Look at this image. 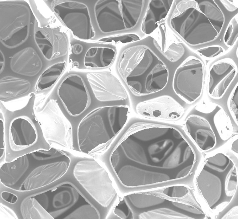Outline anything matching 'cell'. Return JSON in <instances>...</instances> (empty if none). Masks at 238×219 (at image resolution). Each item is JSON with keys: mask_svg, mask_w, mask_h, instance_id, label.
Instances as JSON below:
<instances>
[{"mask_svg": "<svg viewBox=\"0 0 238 219\" xmlns=\"http://www.w3.org/2000/svg\"><path fill=\"white\" fill-rule=\"evenodd\" d=\"M0 219H17L16 214L11 208L0 203Z\"/></svg>", "mask_w": 238, "mask_h": 219, "instance_id": "obj_35", "label": "cell"}, {"mask_svg": "<svg viewBox=\"0 0 238 219\" xmlns=\"http://www.w3.org/2000/svg\"><path fill=\"white\" fill-rule=\"evenodd\" d=\"M236 54L237 56V57H238V48L237 49V50H236Z\"/></svg>", "mask_w": 238, "mask_h": 219, "instance_id": "obj_41", "label": "cell"}, {"mask_svg": "<svg viewBox=\"0 0 238 219\" xmlns=\"http://www.w3.org/2000/svg\"><path fill=\"white\" fill-rule=\"evenodd\" d=\"M112 145L108 169L122 194L188 185L195 175L194 150L170 122L132 116Z\"/></svg>", "mask_w": 238, "mask_h": 219, "instance_id": "obj_1", "label": "cell"}, {"mask_svg": "<svg viewBox=\"0 0 238 219\" xmlns=\"http://www.w3.org/2000/svg\"><path fill=\"white\" fill-rule=\"evenodd\" d=\"M164 59L146 36L123 46L116 68L131 91L146 95L162 90L167 83L169 72Z\"/></svg>", "mask_w": 238, "mask_h": 219, "instance_id": "obj_3", "label": "cell"}, {"mask_svg": "<svg viewBox=\"0 0 238 219\" xmlns=\"http://www.w3.org/2000/svg\"><path fill=\"white\" fill-rule=\"evenodd\" d=\"M37 25L35 30L34 39L44 57L50 60L65 55L68 47L66 34L58 28Z\"/></svg>", "mask_w": 238, "mask_h": 219, "instance_id": "obj_20", "label": "cell"}, {"mask_svg": "<svg viewBox=\"0 0 238 219\" xmlns=\"http://www.w3.org/2000/svg\"><path fill=\"white\" fill-rule=\"evenodd\" d=\"M226 9L230 12H233L238 9V1L220 0Z\"/></svg>", "mask_w": 238, "mask_h": 219, "instance_id": "obj_38", "label": "cell"}, {"mask_svg": "<svg viewBox=\"0 0 238 219\" xmlns=\"http://www.w3.org/2000/svg\"><path fill=\"white\" fill-rule=\"evenodd\" d=\"M87 44L79 41H74L72 43L71 47V56L79 55L86 48Z\"/></svg>", "mask_w": 238, "mask_h": 219, "instance_id": "obj_36", "label": "cell"}, {"mask_svg": "<svg viewBox=\"0 0 238 219\" xmlns=\"http://www.w3.org/2000/svg\"><path fill=\"white\" fill-rule=\"evenodd\" d=\"M20 210L22 216L24 219H54L32 196L24 201Z\"/></svg>", "mask_w": 238, "mask_h": 219, "instance_id": "obj_26", "label": "cell"}, {"mask_svg": "<svg viewBox=\"0 0 238 219\" xmlns=\"http://www.w3.org/2000/svg\"><path fill=\"white\" fill-rule=\"evenodd\" d=\"M86 78L94 96L101 102H130L126 90L119 80L109 72H92Z\"/></svg>", "mask_w": 238, "mask_h": 219, "instance_id": "obj_16", "label": "cell"}, {"mask_svg": "<svg viewBox=\"0 0 238 219\" xmlns=\"http://www.w3.org/2000/svg\"><path fill=\"white\" fill-rule=\"evenodd\" d=\"M238 73L234 61L226 58L218 60L210 66L207 85V93L214 99L221 98Z\"/></svg>", "mask_w": 238, "mask_h": 219, "instance_id": "obj_19", "label": "cell"}, {"mask_svg": "<svg viewBox=\"0 0 238 219\" xmlns=\"http://www.w3.org/2000/svg\"><path fill=\"white\" fill-rule=\"evenodd\" d=\"M34 110L44 137L51 147L73 150L72 124L57 100L40 99L35 101Z\"/></svg>", "mask_w": 238, "mask_h": 219, "instance_id": "obj_10", "label": "cell"}, {"mask_svg": "<svg viewBox=\"0 0 238 219\" xmlns=\"http://www.w3.org/2000/svg\"><path fill=\"white\" fill-rule=\"evenodd\" d=\"M238 14L234 16L229 22L223 36V41L229 48L233 47L238 41Z\"/></svg>", "mask_w": 238, "mask_h": 219, "instance_id": "obj_31", "label": "cell"}, {"mask_svg": "<svg viewBox=\"0 0 238 219\" xmlns=\"http://www.w3.org/2000/svg\"><path fill=\"white\" fill-rule=\"evenodd\" d=\"M194 190L207 211L216 215L238 199V169L226 154L208 157L199 167Z\"/></svg>", "mask_w": 238, "mask_h": 219, "instance_id": "obj_5", "label": "cell"}, {"mask_svg": "<svg viewBox=\"0 0 238 219\" xmlns=\"http://www.w3.org/2000/svg\"><path fill=\"white\" fill-rule=\"evenodd\" d=\"M66 61L55 63L48 68L42 74L37 83V87L43 90L51 87L64 72L66 66Z\"/></svg>", "mask_w": 238, "mask_h": 219, "instance_id": "obj_27", "label": "cell"}, {"mask_svg": "<svg viewBox=\"0 0 238 219\" xmlns=\"http://www.w3.org/2000/svg\"><path fill=\"white\" fill-rule=\"evenodd\" d=\"M0 166L5 163V136L4 127V119L3 114L0 110Z\"/></svg>", "mask_w": 238, "mask_h": 219, "instance_id": "obj_33", "label": "cell"}, {"mask_svg": "<svg viewBox=\"0 0 238 219\" xmlns=\"http://www.w3.org/2000/svg\"><path fill=\"white\" fill-rule=\"evenodd\" d=\"M148 0H99L93 7L94 17L99 31L108 35L139 33Z\"/></svg>", "mask_w": 238, "mask_h": 219, "instance_id": "obj_7", "label": "cell"}, {"mask_svg": "<svg viewBox=\"0 0 238 219\" xmlns=\"http://www.w3.org/2000/svg\"><path fill=\"white\" fill-rule=\"evenodd\" d=\"M116 54V47L112 45L91 44L84 55V65L91 69L107 68L112 64Z\"/></svg>", "mask_w": 238, "mask_h": 219, "instance_id": "obj_23", "label": "cell"}, {"mask_svg": "<svg viewBox=\"0 0 238 219\" xmlns=\"http://www.w3.org/2000/svg\"><path fill=\"white\" fill-rule=\"evenodd\" d=\"M136 116L146 119L170 122L183 116V106L168 95H162L139 101L133 104Z\"/></svg>", "mask_w": 238, "mask_h": 219, "instance_id": "obj_14", "label": "cell"}, {"mask_svg": "<svg viewBox=\"0 0 238 219\" xmlns=\"http://www.w3.org/2000/svg\"><path fill=\"white\" fill-rule=\"evenodd\" d=\"M3 116L5 163L37 150H48L51 148L34 111L30 115L19 114L10 117Z\"/></svg>", "mask_w": 238, "mask_h": 219, "instance_id": "obj_8", "label": "cell"}, {"mask_svg": "<svg viewBox=\"0 0 238 219\" xmlns=\"http://www.w3.org/2000/svg\"><path fill=\"white\" fill-rule=\"evenodd\" d=\"M58 94L68 113L76 116L83 112L90 103L89 95L83 78L76 74L66 77L58 89Z\"/></svg>", "mask_w": 238, "mask_h": 219, "instance_id": "obj_15", "label": "cell"}, {"mask_svg": "<svg viewBox=\"0 0 238 219\" xmlns=\"http://www.w3.org/2000/svg\"><path fill=\"white\" fill-rule=\"evenodd\" d=\"M186 129L193 141L202 151H208L214 148L216 137L209 123L205 119L192 115L186 120Z\"/></svg>", "mask_w": 238, "mask_h": 219, "instance_id": "obj_22", "label": "cell"}, {"mask_svg": "<svg viewBox=\"0 0 238 219\" xmlns=\"http://www.w3.org/2000/svg\"><path fill=\"white\" fill-rule=\"evenodd\" d=\"M196 52L203 58L210 60L224 55L226 51L222 46L214 45L199 48Z\"/></svg>", "mask_w": 238, "mask_h": 219, "instance_id": "obj_32", "label": "cell"}, {"mask_svg": "<svg viewBox=\"0 0 238 219\" xmlns=\"http://www.w3.org/2000/svg\"><path fill=\"white\" fill-rule=\"evenodd\" d=\"M174 0H148L140 24L139 33L143 38L153 33L166 21Z\"/></svg>", "mask_w": 238, "mask_h": 219, "instance_id": "obj_21", "label": "cell"}, {"mask_svg": "<svg viewBox=\"0 0 238 219\" xmlns=\"http://www.w3.org/2000/svg\"><path fill=\"white\" fill-rule=\"evenodd\" d=\"M238 139H236L232 144L231 150L234 152L238 154Z\"/></svg>", "mask_w": 238, "mask_h": 219, "instance_id": "obj_39", "label": "cell"}, {"mask_svg": "<svg viewBox=\"0 0 238 219\" xmlns=\"http://www.w3.org/2000/svg\"><path fill=\"white\" fill-rule=\"evenodd\" d=\"M205 72L202 60L195 56H189L175 71L172 83L174 92L187 103H193L202 94Z\"/></svg>", "mask_w": 238, "mask_h": 219, "instance_id": "obj_12", "label": "cell"}, {"mask_svg": "<svg viewBox=\"0 0 238 219\" xmlns=\"http://www.w3.org/2000/svg\"><path fill=\"white\" fill-rule=\"evenodd\" d=\"M54 2L52 9L62 23L77 38L84 40L94 39L96 32L88 6L73 0Z\"/></svg>", "mask_w": 238, "mask_h": 219, "instance_id": "obj_13", "label": "cell"}, {"mask_svg": "<svg viewBox=\"0 0 238 219\" xmlns=\"http://www.w3.org/2000/svg\"><path fill=\"white\" fill-rule=\"evenodd\" d=\"M106 218L135 219L133 210L125 195L120 194Z\"/></svg>", "mask_w": 238, "mask_h": 219, "instance_id": "obj_28", "label": "cell"}, {"mask_svg": "<svg viewBox=\"0 0 238 219\" xmlns=\"http://www.w3.org/2000/svg\"><path fill=\"white\" fill-rule=\"evenodd\" d=\"M29 81L11 76H7L0 80V101L7 103L18 99L30 89Z\"/></svg>", "mask_w": 238, "mask_h": 219, "instance_id": "obj_25", "label": "cell"}, {"mask_svg": "<svg viewBox=\"0 0 238 219\" xmlns=\"http://www.w3.org/2000/svg\"><path fill=\"white\" fill-rule=\"evenodd\" d=\"M0 39L6 47L13 48L25 42L29 36L31 10L24 0L0 2Z\"/></svg>", "mask_w": 238, "mask_h": 219, "instance_id": "obj_11", "label": "cell"}, {"mask_svg": "<svg viewBox=\"0 0 238 219\" xmlns=\"http://www.w3.org/2000/svg\"><path fill=\"white\" fill-rule=\"evenodd\" d=\"M143 38L137 32H127L107 35L101 37L99 42L114 45H126L139 41Z\"/></svg>", "mask_w": 238, "mask_h": 219, "instance_id": "obj_29", "label": "cell"}, {"mask_svg": "<svg viewBox=\"0 0 238 219\" xmlns=\"http://www.w3.org/2000/svg\"><path fill=\"white\" fill-rule=\"evenodd\" d=\"M71 159L67 151L51 147L40 150L0 166V181L13 190L25 192L55 182L68 171Z\"/></svg>", "mask_w": 238, "mask_h": 219, "instance_id": "obj_2", "label": "cell"}, {"mask_svg": "<svg viewBox=\"0 0 238 219\" xmlns=\"http://www.w3.org/2000/svg\"><path fill=\"white\" fill-rule=\"evenodd\" d=\"M130 104L96 108L80 121L78 128L79 151L90 155L109 149L131 117Z\"/></svg>", "mask_w": 238, "mask_h": 219, "instance_id": "obj_6", "label": "cell"}, {"mask_svg": "<svg viewBox=\"0 0 238 219\" xmlns=\"http://www.w3.org/2000/svg\"><path fill=\"white\" fill-rule=\"evenodd\" d=\"M161 190L162 192L169 198L194 201V197L192 196V192L193 189L189 187L183 185H175L165 188Z\"/></svg>", "mask_w": 238, "mask_h": 219, "instance_id": "obj_30", "label": "cell"}, {"mask_svg": "<svg viewBox=\"0 0 238 219\" xmlns=\"http://www.w3.org/2000/svg\"><path fill=\"white\" fill-rule=\"evenodd\" d=\"M1 197L6 202L14 204L18 200V197L14 193L7 191H4L1 193Z\"/></svg>", "mask_w": 238, "mask_h": 219, "instance_id": "obj_37", "label": "cell"}, {"mask_svg": "<svg viewBox=\"0 0 238 219\" xmlns=\"http://www.w3.org/2000/svg\"><path fill=\"white\" fill-rule=\"evenodd\" d=\"M75 181H65L47 190L32 196L54 218L65 219Z\"/></svg>", "mask_w": 238, "mask_h": 219, "instance_id": "obj_17", "label": "cell"}, {"mask_svg": "<svg viewBox=\"0 0 238 219\" xmlns=\"http://www.w3.org/2000/svg\"><path fill=\"white\" fill-rule=\"evenodd\" d=\"M215 0H174L167 20L171 30L191 46L211 43L220 35L225 22Z\"/></svg>", "mask_w": 238, "mask_h": 219, "instance_id": "obj_4", "label": "cell"}, {"mask_svg": "<svg viewBox=\"0 0 238 219\" xmlns=\"http://www.w3.org/2000/svg\"><path fill=\"white\" fill-rule=\"evenodd\" d=\"M5 61L4 58V55L3 53L0 52V72H2V70L3 69Z\"/></svg>", "mask_w": 238, "mask_h": 219, "instance_id": "obj_40", "label": "cell"}, {"mask_svg": "<svg viewBox=\"0 0 238 219\" xmlns=\"http://www.w3.org/2000/svg\"><path fill=\"white\" fill-rule=\"evenodd\" d=\"M73 178L89 197L108 213L120 194L108 169L95 159L78 161Z\"/></svg>", "mask_w": 238, "mask_h": 219, "instance_id": "obj_9", "label": "cell"}, {"mask_svg": "<svg viewBox=\"0 0 238 219\" xmlns=\"http://www.w3.org/2000/svg\"><path fill=\"white\" fill-rule=\"evenodd\" d=\"M146 37L158 53L169 62H177L185 54L183 42L170 28L167 20L161 23L153 33Z\"/></svg>", "mask_w": 238, "mask_h": 219, "instance_id": "obj_18", "label": "cell"}, {"mask_svg": "<svg viewBox=\"0 0 238 219\" xmlns=\"http://www.w3.org/2000/svg\"><path fill=\"white\" fill-rule=\"evenodd\" d=\"M238 85L236 84L229 97V106L232 115L238 122Z\"/></svg>", "mask_w": 238, "mask_h": 219, "instance_id": "obj_34", "label": "cell"}, {"mask_svg": "<svg viewBox=\"0 0 238 219\" xmlns=\"http://www.w3.org/2000/svg\"><path fill=\"white\" fill-rule=\"evenodd\" d=\"M42 62L35 50L27 47L15 54L11 58L10 66L14 72L27 76L37 75L42 67Z\"/></svg>", "mask_w": 238, "mask_h": 219, "instance_id": "obj_24", "label": "cell"}]
</instances>
